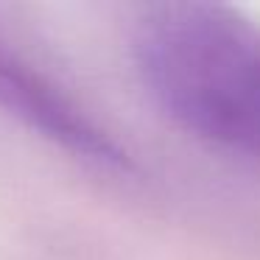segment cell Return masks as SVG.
Returning <instances> with one entry per match:
<instances>
[{
    "instance_id": "cell-1",
    "label": "cell",
    "mask_w": 260,
    "mask_h": 260,
    "mask_svg": "<svg viewBox=\"0 0 260 260\" xmlns=\"http://www.w3.org/2000/svg\"><path fill=\"white\" fill-rule=\"evenodd\" d=\"M143 81L187 132L260 165V28L213 3H162L135 34Z\"/></svg>"
},
{
    "instance_id": "cell-2",
    "label": "cell",
    "mask_w": 260,
    "mask_h": 260,
    "mask_svg": "<svg viewBox=\"0 0 260 260\" xmlns=\"http://www.w3.org/2000/svg\"><path fill=\"white\" fill-rule=\"evenodd\" d=\"M0 112L81 159L120 165L112 137L45 73L0 37Z\"/></svg>"
}]
</instances>
